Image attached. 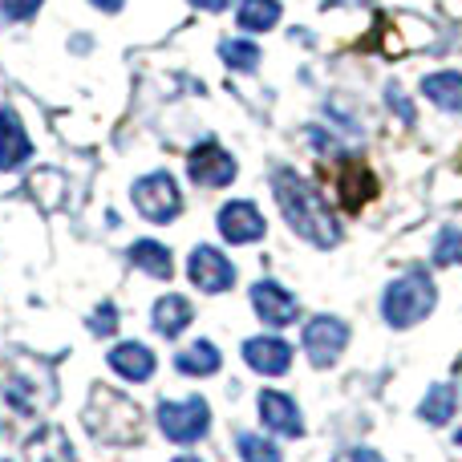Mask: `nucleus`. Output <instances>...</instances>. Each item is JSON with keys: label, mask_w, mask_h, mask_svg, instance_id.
<instances>
[{"label": "nucleus", "mask_w": 462, "mask_h": 462, "mask_svg": "<svg viewBox=\"0 0 462 462\" xmlns=\"http://www.w3.org/2000/svg\"><path fill=\"white\" fill-rule=\"evenodd\" d=\"M272 195H276L280 211H284V224L300 239H309V244H317V247L341 244V224H337V216L325 208L320 191L304 175H296V171H288V167L272 171Z\"/></svg>", "instance_id": "nucleus-1"}, {"label": "nucleus", "mask_w": 462, "mask_h": 462, "mask_svg": "<svg viewBox=\"0 0 462 462\" xmlns=\"http://www.w3.org/2000/svg\"><path fill=\"white\" fill-rule=\"evenodd\" d=\"M81 426L102 447H138L146 430V418L126 393L110 390V385H94L86 410H81Z\"/></svg>", "instance_id": "nucleus-2"}, {"label": "nucleus", "mask_w": 462, "mask_h": 462, "mask_svg": "<svg viewBox=\"0 0 462 462\" xmlns=\"http://www.w3.org/2000/svg\"><path fill=\"white\" fill-rule=\"evenodd\" d=\"M0 393H5V402L16 414L29 418L41 410V402L57 398V385L49 365L24 357V353H13V357H0Z\"/></svg>", "instance_id": "nucleus-3"}, {"label": "nucleus", "mask_w": 462, "mask_h": 462, "mask_svg": "<svg viewBox=\"0 0 462 462\" xmlns=\"http://www.w3.org/2000/svg\"><path fill=\"white\" fill-rule=\"evenodd\" d=\"M434 300H439L434 280L426 276V272H410V276L393 280L382 292V317L390 328H414L418 320L430 317Z\"/></svg>", "instance_id": "nucleus-4"}, {"label": "nucleus", "mask_w": 462, "mask_h": 462, "mask_svg": "<svg viewBox=\"0 0 462 462\" xmlns=\"http://www.w3.org/2000/svg\"><path fill=\"white\" fill-rule=\"evenodd\" d=\"M130 199H134L138 216L151 219V224H175L179 211H183L179 183L167 175V171H154V175L134 179V187H130Z\"/></svg>", "instance_id": "nucleus-5"}, {"label": "nucleus", "mask_w": 462, "mask_h": 462, "mask_svg": "<svg viewBox=\"0 0 462 462\" xmlns=\"http://www.w3.org/2000/svg\"><path fill=\"white\" fill-rule=\"evenodd\" d=\"M159 430L167 442L191 447L211 430V406L203 398H183V402H159Z\"/></svg>", "instance_id": "nucleus-6"}, {"label": "nucleus", "mask_w": 462, "mask_h": 462, "mask_svg": "<svg viewBox=\"0 0 462 462\" xmlns=\"http://www.w3.org/2000/svg\"><path fill=\"white\" fill-rule=\"evenodd\" d=\"M304 353H309V361L317 369H328L337 365V357L345 353V345H349V325H345L341 317H328V312H320V317H312L309 325H304Z\"/></svg>", "instance_id": "nucleus-7"}, {"label": "nucleus", "mask_w": 462, "mask_h": 462, "mask_svg": "<svg viewBox=\"0 0 462 462\" xmlns=\"http://www.w3.org/2000/svg\"><path fill=\"white\" fill-rule=\"evenodd\" d=\"M187 280H191L199 292L219 296V292H227V288L236 284V263H231L219 247L199 244L191 252V260H187Z\"/></svg>", "instance_id": "nucleus-8"}, {"label": "nucleus", "mask_w": 462, "mask_h": 462, "mask_svg": "<svg viewBox=\"0 0 462 462\" xmlns=\"http://www.w3.org/2000/svg\"><path fill=\"white\" fill-rule=\"evenodd\" d=\"M236 171H239L236 159H231L216 138L199 143L191 154H187V175H191L199 187H227V183H236Z\"/></svg>", "instance_id": "nucleus-9"}, {"label": "nucleus", "mask_w": 462, "mask_h": 462, "mask_svg": "<svg viewBox=\"0 0 462 462\" xmlns=\"http://www.w3.org/2000/svg\"><path fill=\"white\" fill-rule=\"evenodd\" d=\"M247 296H252V309L263 325L284 328V325H292V320H300V304H296V296L288 292L284 284H276V280H260V284H252Z\"/></svg>", "instance_id": "nucleus-10"}, {"label": "nucleus", "mask_w": 462, "mask_h": 462, "mask_svg": "<svg viewBox=\"0 0 462 462\" xmlns=\"http://www.w3.org/2000/svg\"><path fill=\"white\" fill-rule=\"evenodd\" d=\"M216 227H219V236H224L227 244H255V239H263V231H268L260 208H255L252 199L224 203V208H219V216H216Z\"/></svg>", "instance_id": "nucleus-11"}, {"label": "nucleus", "mask_w": 462, "mask_h": 462, "mask_svg": "<svg viewBox=\"0 0 462 462\" xmlns=\"http://www.w3.org/2000/svg\"><path fill=\"white\" fill-rule=\"evenodd\" d=\"M106 361H110V369L122 377V382L130 385H143L154 377V369H159V357H154L151 345L143 341H118L110 353H106Z\"/></svg>", "instance_id": "nucleus-12"}, {"label": "nucleus", "mask_w": 462, "mask_h": 462, "mask_svg": "<svg viewBox=\"0 0 462 462\" xmlns=\"http://www.w3.org/2000/svg\"><path fill=\"white\" fill-rule=\"evenodd\" d=\"M244 361L252 374L280 377V374H288V365H292V345H288L284 337H247Z\"/></svg>", "instance_id": "nucleus-13"}, {"label": "nucleus", "mask_w": 462, "mask_h": 462, "mask_svg": "<svg viewBox=\"0 0 462 462\" xmlns=\"http://www.w3.org/2000/svg\"><path fill=\"white\" fill-rule=\"evenodd\" d=\"M32 159V138L13 106H0V171H21Z\"/></svg>", "instance_id": "nucleus-14"}, {"label": "nucleus", "mask_w": 462, "mask_h": 462, "mask_svg": "<svg viewBox=\"0 0 462 462\" xmlns=\"http://www.w3.org/2000/svg\"><path fill=\"white\" fill-rule=\"evenodd\" d=\"M260 422L268 426L272 434H280V439H300L304 434V418H300V410H296V402L276 390L260 393Z\"/></svg>", "instance_id": "nucleus-15"}, {"label": "nucleus", "mask_w": 462, "mask_h": 462, "mask_svg": "<svg viewBox=\"0 0 462 462\" xmlns=\"http://www.w3.org/2000/svg\"><path fill=\"white\" fill-rule=\"evenodd\" d=\"M191 320H195V304L187 300V296H179V292L159 296V300H154V309H151V325H154V333L167 337V341L183 337Z\"/></svg>", "instance_id": "nucleus-16"}, {"label": "nucleus", "mask_w": 462, "mask_h": 462, "mask_svg": "<svg viewBox=\"0 0 462 462\" xmlns=\"http://www.w3.org/2000/svg\"><path fill=\"white\" fill-rule=\"evenodd\" d=\"M130 263L151 280L175 276V255H171V247L159 244V239H134V244H130Z\"/></svg>", "instance_id": "nucleus-17"}, {"label": "nucleus", "mask_w": 462, "mask_h": 462, "mask_svg": "<svg viewBox=\"0 0 462 462\" xmlns=\"http://www.w3.org/2000/svg\"><path fill=\"white\" fill-rule=\"evenodd\" d=\"M219 365H224V353H219L208 337H203V341H191L187 349L175 353V369L183 377H211V374H219Z\"/></svg>", "instance_id": "nucleus-18"}, {"label": "nucleus", "mask_w": 462, "mask_h": 462, "mask_svg": "<svg viewBox=\"0 0 462 462\" xmlns=\"http://www.w3.org/2000/svg\"><path fill=\"white\" fill-rule=\"evenodd\" d=\"M24 458L29 462H78L65 430H57V426H41V430L24 442Z\"/></svg>", "instance_id": "nucleus-19"}, {"label": "nucleus", "mask_w": 462, "mask_h": 462, "mask_svg": "<svg viewBox=\"0 0 462 462\" xmlns=\"http://www.w3.org/2000/svg\"><path fill=\"white\" fill-rule=\"evenodd\" d=\"M422 94L430 97L439 110L447 114H462V73L447 69V73H430V78L422 81Z\"/></svg>", "instance_id": "nucleus-20"}, {"label": "nucleus", "mask_w": 462, "mask_h": 462, "mask_svg": "<svg viewBox=\"0 0 462 462\" xmlns=\"http://www.w3.org/2000/svg\"><path fill=\"white\" fill-rule=\"evenodd\" d=\"M455 406H458V390L450 382H439V385H430V393L422 398L418 414H422V422H430V426H447L450 418H455Z\"/></svg>", "instance_id": "nucleus-21"}, {"label": "nucleus", "mask_w": 462, "mask_h": 462, "mask_svg": "<svg viewBox=\"0 0 462 462\" xmlns=\"http://www.w3.org/2000/svg\"><path fill=\"white\" fill-rule=\"evenodd\" d=\"M280 13H284L280 0H239L236 21L244 32H268V29H276Z\"/></svg>", "instance_id": "nucleus-22"}, {"label": "nucleus", "mask_w": 462, "mask_h": 462, "mask_svg": "<svg viewBox=\"0 0 462 462\" xmlns=\"http://www.w3.org/2000/svg\"><path fill=\"white\" fill-rule=\"evenodd\" d=\"M29 195H32V199H37L45 211H57V208H61V199H65V179H61V171H53V167L32 171V175H29Z\"/></svg>", "instance_id": "nucleus-23"}, {"label": "nucleus", "mask_w": 462, "mask_h": 462, "mask_svg": "<svg viewBox=\"0 0 462 462\" xmlns=\"http://www.w3.org/2000/svg\"><path fill=\"white\" fill-rule=\"evenodd\" d=\"M219 57L239 73H255L260 69V45L255 41H244V37H227L219 41Z\"/></svg>", "instance_id": "nucleus-24"}, {"label": "nucleus", "mask_w": 462, "mask_h": 462, "mask_svg": "<svg viewBox=\"0 0 462 462\" xmlns=\"http://www.w3.org/2000/svg\"><path fill=\"white\" fill-rule=\"evenodd\" d=\"M377 195V183H374V175H369V171H345V179H341V203L345 208H361V203L365 199H374Z\"/></svg>", "instance_id": "nucleus-25"}, {"label": "nucleus", "mask_w": 462, "mask_h": 462, "mask_svg": "<svg viewBox=\"0 0 462 462\" xmlns=\"http://www.w3.org/2000/svg\"><path fill=\"white\" fill-rule=\"evenodd\" d=\"M236 450L244 462H280V447L272 439H263V434H239Z\"/></svg>", "instance_id": "nucleus-26"}, {"label": "nucleus", "mask_w": 462, "mask_h": 462, "mask_svg": "<svg viewBox=\"0 0 462 462\" xmlns=\"http://www.w3.org/2000/svg\"><path fill=\"white\" fill-rule=\"evenodd\" d=\"M118 320H122V317H118V309H114L110 300H102L94 312H89L86 325H89V333H94L97 341H110V337L118 333Z\"/></svg>", "instance_id": "nucleus-27"}, {"label": "nucleus", "mask_w": 462, "mask_h": 462, "mask_svg": "<svg viewBox=\"0 0 462 462\" xmlns=\"http://www.w3.org/2000/svg\"><path fill=\"white\" fill-rule=\"evenodd\" d=\"M434 263H442V268L462 263V231H442L439 247H434Z\"/></svg>", "instance_id": "nucleus-28"}, {"label": "nucleus", "mask_w": 462, "mask_h": 462, "mask_svg": "<svg viewBox=\"0 0 462 462\" xmlns=\"http://www.w3.org/2000/svg\"><path fill=\"white\" fill-rule=\"evenodd\" d=\"M41 5H45V0H0V16L13 24H24L41 13Z\"/></svg>", "instance_id": "nucleus-29"}, {"label": "nucleus", "mask_w": 462, "mask_h": 462, "mask_svg": "<svg viewBox=\"0 0 462 462\" xmlns=\"http://www.w3.org/2000/svg\"><path fill=\"white\" fill-rule=\"evenodd\" d=\"M385 97H390V106L402 114V122H414V106L406 102V94H402L398 86H390V94H385Z\"/></svg>", "instance_id": "nucleus-30"}, {"label": "nucleus", "mask_w": 462, "mask_h": 462, "mask_svg": "<svg viewBox=\"0 0 462 462\" xmlns=\"http://www.w3.org/2000/svg\"><path fill=\"white\" fill-rule=\"evenodd\" d=\"M89 5H94V8H97V13L114 16V13H122V8H126V0H89Z\"/></svg>", "instance_id": "nucleus-31"}, {"label": "nucleus", "mask_w": 462, "mask_h": 462, "mask_svg": "<svg viewBox=\"0 0 462 462\" xmlns=\"http://www.w3.org/2000/svg\"><path fill=\"white\" fill-rule=\"evenodd\" d=\"M191 5H195V8H203V13H224L231 0H191Z\"/></svg>", "instance_id": "nucleus-32"}, {"label": "nucleus", "mask_w": 462, "mask_h": 462, "mask_svg": "<svg viewBox=\"0 0 462 462\" xmlns=\"http://www.w3.org/2000/svg\"><path fill=\"white\" fill-rule=\"evenodd\" d=\"M349 462H385V458L377 455V450H365V447H361V450H353V455H349Z\"/></svg>", "instance_id": "nucleus-33"}, {"label": "nucleus", "mask_w": 462, "mask_h": 462, "mask_svg": "<svg viewBox=\"0 0 462 462\" xmlns=\"http://www.w3.org/2000/svg\"><path fill=\"white\" fill-rule=\"evenodd\" d=\"M73 49H78V53H89V37H73Z\"/></svg>", "instance_id": "nucleus-34"}, {"label": "nucleus", "mask_w": 462, "mask_h": 462, "mask_svg": "<svg viewBox=\"0 0 462 462\" xmlns=\"http://www.w3.org/2000/svg\"><path fill=\"white\" fill-rule=\"evenodd\" d=\"M175 462H199V458H191V455H183V458H175Z\"/></svg>", "instance_id": "nucleus-35"}, {"label": "nucleus", "mask_w": 462, "mask_h": 462, "mask_svg": "<svg viewBox=\"0 0 462 462\" xmlns=\"http://www.w3.org/2000/svg\"><path fill=\"white\" fill-rule=\"evenodd\" d=\"M5 462H13V458H5Z\"/></svg>", "instance_id": "nucleus-36"}]
</instances>
